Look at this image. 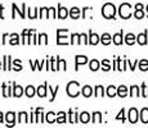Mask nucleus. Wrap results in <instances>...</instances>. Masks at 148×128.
<instances>
[{
    "label": "nucleus",
    "instance_id": "obj_1",
    "mask_svg": "<svg viewBox=\"0 0 148 128\" xmlns=\"http://www.w3.org/2000/svg\"><path fill=\"white\" fill-rule=\"evenodd\" d=\"M80 93V85L79 82L72 81L67 85V95L71 96V98H76V96Z\"/></svg>",
    "mask_w": 148,
    "mask_h": 128
},
{
    "label": "nucleus",
    "instance_id": "obj_2",
    "mask_svg": "<svg viewBox=\"0 0 148 128\" xmlns=\"http://www.w3.org/2000/svg\"><path fill=\"white\" fill-rule=\"evenodd\" d=\"M115 13H116V8H115V5L111 4V3L104 4L103 8H102V14H103V17L107 19L113 18V17H115Z\"/></svg>",
    "mask_w": 148,
    "mask_h": 128
},
{
    "label": "nucleus",
    "instance_id": "obj_3",
    "mask_svg": "<svg viewBox=\"0 0 148 128\" xmlns=\"http://www.w3.org/2000/svg\"><path fill=\"white\" fill-rule=\"evenodd\" d=\"M119 13H120L121 18H124V19L130 18V16H132V7H130V4H127V3L121 4L120 9H119Z\"/></svg>",
    "mask_w": 148,
    "mask_h": 128
},
{
    "label": "nucleus",
    "instance_id": "obj_4",
    "mask_svg": "<svg viewBox=\"0 0 148 128\" xmlns=\"http://www.w3.org/2000/svg\"><path fill=\"white\" fill-rule=\"evenodd\" d=\"M67 30H58L57 31V44L58 45H67L68 39H67Z\"/></svg>",
    "mask_w": 148,
    "mask_h": 128
},
{
    "label": "nucleus",
    "instance_id": "obj_5",
    "mask_svg": "<svg viewBox=\"0 0 148 128\" xmlns=\"http://www.w3.org/2000/svg\"><path fill=\"white\" fill-rule=\"evenodd\" d=\"M129 121L130 123H136V121H138V112H136V109H130L129 112Z\"/></svg>",
    "mask_w": 148,
    "mask_h": 128
},
{
    "label": "nucleus",
    "instance_id": "obj_6",
    "mask_svg": "<svg viewBox=\"0 0 148 128\" xmlns=\"http://www.w3.org/2000/svg\"><path fill=\"white\" fill-rule=\"evenodd\" d=\"M12 7H13V16H12V18H16V12L19 13L21 18H25V12H23V10L26 9V4H22V10H18V9H17V5H16V4H13Z\"/></svg>",
    "mask_w": 148,
    "mask_h": 128
},
{
    "label": "nucleus",
    "instance_id": "obj_7",
    "mask_svg": "<svg viewBox=\"0 0 148 128\" xmlns=\"http://www.w3.org/2000/svg\"><path fill=\"white\" fill-rule=\"evenodd\" d=\"M14 118H16V114H14L13 112L7 113V115H5V121H7V126H13V124H14Z\"/></svg>",
    "mask_w": 148,
    "mask_h": 128
},
{
    "label": "nucleus",
    "instance_id": "obj_8",
    "mask_svg": "<svg viewBox=\"0 0 148 128\" xmlns=\"http://www.w3.org/2000/svg\"><path fill=\"white\" fill-rule=\"evenodd\" d=\"M70 16H71V18H72V19L80 18V9H79V8H76V7L71 8V9H70Z\"/></svg>",
    "mask_w": 148,
    "mask_h": 128
},
{
    "label": "nucleus",
    "instance_id": "obj_9",
    "mask_svg": "<svg viewBox=\"0 0 148 128\" xmlns=\"http://www.w3.org/2000/svg\"><path fill=\"white\" fill-rule=\"evenodd\" d=\"M67 14H68V10L66 9V8H63V7H61V5H59V7H58V14H57V16H58V18L64 19L67 17Z\"/></svg>",
    "mask_w": 148,
    "mask_h": 128
},
{
    "label": "nucleus",
    "instance_id": "obj_10",
    "mask_svg": "<svg viewBox=\"0 0 148 128\" xmlns=\"http://www.w3.org/2000/svg\"><path fill=\"white\" fill-rule=\"evenodd\" d=\"M47 87H48V83H44L42 86H39L36 93H38L40 98H45V95H47Z\"/></svg>",
    "mask_w": 148,
    "mask_h": 128
},
{
    "label": "nucleus",
    "instance_id": "obj_11",
    "mask_svg": "<svg viewBox=\"0 0 148 128\" xmlns=\"http://www.w3.org/2000/svg\"><path fill=\"white\" fill-rule=\"evenodd\" d=\"M75 60H76V70H77L79 64H85L88 62V58L86 56H84V55H76Z\"/></svg>",
    "mask_w": 148,
    "mask_h": 128
},
{
    "label": "nucleus",
    "instance_id": "obj_12",
    "mask_svg": "<svg viewBox=\"0 0 148 128\" xmlns=\"http://www.w3.org/2000/svg\"><path fill=\"white\" fill-rule=\"evenodd\" d=\"M98 42H99V36L97 35V33L90 32V33H89V44H92V45H97Z\"/></svg>",
    "mask_w": 148,
    "mask_h": 128
},
{
    "label": "nucleus",
    "instance_id": "obj_13",
    "mask_svg": "<svg viewBox=\"0 0 148 128\" xmlns=\"http://www.w3.org/2000/svg\"><path fill=\"white\" fill-rule=\"evenodd\" d=\"M79 121H80L81 123H88V122L90 121V115H89V113H86V112L81 113V114L79 115Z\"/></svg>",
    "mask_w": 148,
    "mask_h": 128
},
{
    "label": "nucleus",
    "instance_id": "obj_14",
    "mask_svg": "<svg viewBox=\"0 0 148 128\" xmlns=\"http://www.w3.org/2000/svg\"><path fill=\"white\" fill-rule=\"evenodd\" d=\"M140 121L143 122V123H148V109H147V108L142 109V112H140Z\"/></svg>",
    "mask_w": 148,
    "mask_h": 128
},
{
    "label": "nucleus",
    "instance_id": "obj_15",
    "mask_svg": "<svg viewBox=\"0 0 148 128\" xmlns=\"http://www.w3.org/2000/svg\"><path fill=\"white\" fill-rule=\"evenodd\" d=\"M93 93V89L90 86H84L82 87V95L85 96V98H90Z\"/></svg>",
    "mask_w": 148,
    "mask_h": 128
},
{
    "label": "nucleus",
    "instance_id": "obj_16",
    "mask_svg": "<svg viewBox=\"0 0 148 128\" xmlns=\"http://www.w3.org/2000/svg\"><path fill=\"white\" fill-rule=\"evenodd\" d=\"M22 93H23V90H22V87H21V86H17V85H14L13 96H16V98H21Z\"/></svg>",
    "mask_w": 148,
    "mask_h": 128
},
{
    "label": "nucleus",
    "instance_id": "obj_17",
    "mask_svg": "<svg viewBox=\"0 0 148 128\" xmlns=\"http://www.w3.org/2000/svg\"><path fill=\"white\" fill-rule=\"evenodd\" d=\"M113 42H115L116 45H121L122 44V31L119 33H116L115 36H113Z\"/></svg>",
    "mask_w": 148,
    "mask_h": 128
},
{
    "label": "nucleus",
    "instance_id": "obj_18",
    "mask_svg": "<svg viewBox=\"0 0 148 128\" xmlns=\"http://www.w3.org/2000/svg\"><path fill=\"white\" fill-rule=\"evenodd\" d=\"M117 95L121 96V98H125V96L127 95V89L125 86H120L117 89Z\"/></svg>",
    "mask_w": 148,
    "mask_h": 128
},
{
    "label": "nucleus",
    "instance_id": "obj_19",
    "mask_svg": "<svg viewBox=\"0 0 148 128\" xmlns=\"http://www.w3.org/2000/svg\"><path fill=\"white\" fill-rule=\"evenodd\" d=\"M107 95L110 96V98H113L115 95H117V89H116V87H113V86H110L107 89Z\"/></svg>",
    "mask_w": 148,
    "mask_h": 128
},
{
    "label": "nucleus",
    "instance_id": "obj_20",
    "mask_svg": "<svg viewBox=\"0 0 148 128\" xmlns=\"http://www.w3.org/2000/svg\"><path fill=\"white\" fill-rule=\"evenodd\" d=\"M125 41H126L127 45H133L135 42V36L133 35V33H127L126 35V39H125Z\"/></svg>",
    "mask_w": 148,
    "mask_h": 128
},
{
    "label": "nucleus",
    "instance_id": "obj_21",
    "mask_svg": "<svg viewBox=\"0 0 148 128\" xmlns=\"http://www.w3.org/2000/svg\"><path fill=\"white\" fill-rule=\"evenodd\" d=\"M136 40H138V42H139L140 45H146V44H147V35H146V32H144V33H140V35L138 36V39H136Z\"/></svg>",
    "mask_w": 148,
    "mask_h": 128
},
{
    "label": "nucleus",
    "instance_id": "obj_22",
    "mask_svg": "<svg viewBox=\"0 0 148 128\" xmlns=\"http://www.w3.org/2000/svg\"><path fill=\"white\" fill-rule=\"evenodd\" d=\"M101 121H102V114L99 112H95L93 114V123L98 124V123H101Z\"/></svg>",
    "mask_w": 148,
    "mask_h": 128
},
{
    "label": "nucleus",
    "instance_id": "obj_23",
    "mask_svg": "<svg viewBox=\"0 0 148 128\" xmlns=\"http://www.w3.org/2000/svg\"><path fill=\"white\" fill-rule=\"evenodd\" d=\"M57 123H66V114L63 112H59L57 116Z\"/></svg>",
    "mask_w": 148,
    "mask_h": 128
},
{
    "label": "nucleus",
    "instance_id": "obj_24",
    "mask_svg": "<svg viewBox=\"0 0 148 128\" xmlns=\"http://www.w3.org/2000/svg\"><path fill=\"white\" fill-rule=\"evenodd\" d=\"M10 69V55H5L4 56V70H9Z\"/></svg>",
    "mask_w": 148,
    "mask_h": 128
},
{
    "label": "nucleus",
    "instance_id": "obj_25",
    "mask_svg": "<svg viewBox=\"0 0 148 128\" xmlns=\"http://www.w3.org/2000/svg\"><path fill=\"white\" fill-rule=\"evenodd\" d=\"M101 41H102V44L103 45H108L111 42V36L108 35V33H103V35H102Z\"/></svg>",
    "mask_w": 148,
    "mask_h": 128
},
{
    "label": "nucleus",
    "instance_id": "obj_26",
    "mask_svg": "<svg viewBox=\"0 0 148 128\" xmlns=\"http://www.w3.org/2000/svg\"><path fill=\"white\" fill-rule=\"evenodd\" d=\"M25 93H26L27 98H32V96L35 95V89H34L32 86H27L26 91H25Z\"/></svg>",
    "mask_w": 148,
    "mask_h": 128
},
{
    "label": "nucleus",
    "instance_id": "obj_27",
    "mask_svg": "<svg viewBox=\"0 0 148 128\" xmlns=\"http://www.w3.org/2000/svg\"><path fill=\"white\" fill-rule=\"evenodd\" d=\"M10 41H9V44L10 45H18L19 44V39H18V35L17 33H13V35H10Z\"/></svg>",
    "mask_w": 148,
    "mask_h": 128
},
{
    "label": "nucleus",
    "instance_id": "obj_28",
    "mask_svg": "<svg viewBox=\"0 0 148 128\" xmlns=\"http://www.w3.org/2000/svg\"><path fill=\"white\" fill-rule=\"evenodd\" d=\"M18 122H19V123H27V113H25V112L19 113Z\"/></svg>",
    "mask_w": 148,
    "mask_h": 128
},
{
    "label": "nucleus",
    "instance_id": "obj_29",
    "mask_svg": "<svg viewBox=\"0 0 148 128\" xmlns=\"http://www.w3.org/2000/svg\"><path fill=\"white\" fill-rule=\"evenodd\" d=\"M81 37H80V35H79V33H73L72 36H71V44H80V41H79V40H80Z\"/></svg>",
    "mask_w": 148,
    "mask_h": 128
},
{
    "label": "nucleus",
    "instance_id": "obj_30",
    "mask_svg": "<svg viewBox=\"0 0 148 128\" xmlns=\"http://www.w3.org/2000/svg\"><path fill=\"white\" fill-rule=\"evenodd\" d=\"M45 119H47L48 123H54V122H56V116H54V113L49 112V113L47 114V116H45Z\"/></svg>",
    "mask_w": 148,
    "mask_h": 128
},
{
    "label": "nucleus",
    "instance_id": "obj_31",
    "mask_svg": "<svg viewBox=\"0 0 148 128\" xmlns=\"http://www.w3.org/2000/svg\"><path fill=\"white\" fill-rule=\"evenodd\" d=\"M39 44H42V45L48 44V36L45 33H40L39 35Z\"/></svg>",
    "mask_w": 148,
    "mask_h": 128
},
{
    "label": "nucleus",
    "instance_id": "obj_32",
    "mask_svg": "<svg viewBox=\"0 0 148 128\" xmlns=\"http://www.w3.org/2000/svg\"><path fill=\"white\" fill-rule=\"evenodd\" d=\"M98 68H99V62L95 60V59H93V60L90 62V69L94 72V70H98Z\"/></svg>",
    "mask_w": 148,
    "mask_h": 128
},
{
    "label": "nucleus",
    "instance_id": "obj_33",
    "mask_svg": "<svg viewBox=\"0 0 148 128\" xmlns=\"http://www.w3.org/2000/svg\"><path fill=\"white\" fill-rule=\"evenodd\" d=\"M3 95H4L5 98H8V96H10V95H12V93H10L9 87L7 86V83H3Z\"/></svg>",
    "mask_w": 148,
    "mask_h": 128
},
{
    "label": "nucleus",
    "instance_id": "obj_34",
    "mask_svg": "<svg viewBox=\"0 0 148 128\" xmlns=\"http://www.w3.org/2000/svg\"><path fill=\"white\" fill-rule=\"evenodd\" d=\"M139 68H140V70H147L148 69V60L143 59V60L139 62Z\"/></svg>",
    "mask_w": 148,
    "mask_h": 128
},
{
    "label": "nucleus",
    "instance_id": "obj_35",
    "mask_svg": "<svg viewBox=\"0 0 148 128\" xmlns=\"http://www.w3.org/2000/svg\"><path fill=\"white\" fill-rule=\"evenodd\" d=\"M70 115H71V119H70V122L71 123H77V121H79V118H77V113H72L70 110Z\"/></svg>",
    "mask_w": 148,
    "mask_h": 128
},
{
    "label": "nucleus",
    "instance_id": "obj_36",
    "mask_svg": "<svg viewBox=\"0 0 148 128\" xmlns=\"http://www.w3.org/2000/svg\"><path fill=\"white\" fill-rule=\"evenodd\" d=\"M39 17H40V18H49V17H48V8H41Z\"/></svg>",
    "mask_w": 148,
    "mask_h": 128
},
{
    "label": "nucleus",
    "instance_id": "obj_37",
    "mask_svg": "<svg viewBox=\"0 0 148 128\" xmlns=\"http://www.w3.org/2000/svg\"><path fill=\"white\" fill-rule=\"evenodd\" d=\"M59 91V86H57L54 90H52V87L49 86V92L52 93V99H50V101H54V98H56V93Z\"/></svg>",
    "mask_w": 148,
    "mask_h": 128
},
{
    "label": "nucleus",
    "instance_id": "obj_38",
    "mask_svg": "<svg viewBox=\"0 0 148 128\" xmlns=\"http://www.w3.org/2000/svg\"><path fill=\"white\" fill-rule=\"evenodd\" d=\"M102 69L103 70H110L111 69V65H110V60H107V59H104L103 62H102Z\"/></svg>",
    "mask_w": 148,
    "mask_h": 128
},
{
    "label": "nucleus",
    "instance_id": "obj_39",
    "mask_svg": "<svg viewBox=\"0 0 148 128\" xmlns=\"http://www.w3.org/2000/svg\"><path fill=\"white\" fill-rule=\"evenodd\" d=\"M13 64L16 65V68H14V70H16V72H18V70H21V69H22V65H21V60H19V59H16V60L13 62Z\"/></svg>",
    "mask_w": 148,
    "mask_h": 128
},
{
    "label": "nucleus",
    "instance_id": "obj_40",
    "mask_svg": "<svg viewBox=\"0 0 148 128\" xmlns=\"http://www.w3.org/2000/svg\"><path fill=\"white\" fill-rule=\"evenodd\" d=\"M134 16H135V18H138V19L143 18V17H144L143 9H136V10H135V13H134Z\"/></svg>",
    "mask_w": 148,
    "mask_h": 128
},
{
    "label": "nucleus",
    "instance_id": "obj_41",
    "mask_svg": "<svg viewBox=\"0 0 148 128\" xmlns=\"http://www.w3.org/2000/svg\"><path fill=\"white\" fill-rule=\"evenodd\" d=\"M95 96H97V98L103 96V87H102V86H97L95 87Z\"/></svg>",
    "mask_w": 148,
    "mask_h": 128
},
{
    "label": "nucleus",
    "instance_id": "obj_42",
    "mask_svg": "<svg viewBox=\"0 0 148 128\" xmlns=\"http://www.w3.org/2000/svg\"><path fill=\"white\" fill-rule=\"evenodd\" d=\"M130 95L132 96H139V89L136 86H133L130 89Z\"/></svg>",
    "mask_w": 148,
    "mask_h": 128
},
{
    "label": "nucleus",
    "instance_id": "obj_43",
    "mask_svg": "<svg viewBox=\"0 0 148 128\" xmlns=\"http://www.w3.org/2000/svg\"><path fill=\"white\" fill-rule=\"evenodd\" d=\"M52 17V18H57V14H56V9H54V8H49V9H48V17Z\"/></svg>",
    "mask_w": 148,
    "mask_h": 128
},
{
    "label": "nucleus",
    "instance_id": "obj_44",
    "mask_svg": "<svg viewBox=\"0 0 148 128\" xmlns=\"http://www.w3.org/2000/svg\"><path fill=\"white\" fill-rule=\"evenodd\" d=\"M142 95L144 96V98H148V89L146 87V85H142Z\"/></svg>",
    "mask_w": 148,
    "mask_h": 128
},
{
    "label": "nucleus",
    "instance_id": "obj_45",
    "mask_svg": "<svg viewBox=\"0 0 148 128\" xmlns=\"http://www.w3.org/2000/svg\"><path fill=\"white\" fill-rule=\"evenodd\" d=\"M36 35H35V32H31V35H30V44H36Z\"/></svg>",
    "mask_w": 148,
    "mask_h": 128
},
{
    "label": "nucleus",
    "instance_id": "obj_46",
    "mask_svg": "<svg viewBox=\"0 0 148 128\" xmlns=\"http://www.w3.org/2000/svg\"><path fill=\"white\" fill-rule=\"evenodd\" d=\"M36 10L38 9H28V12H30V18L31 19H34V18H36Z\"/></svg>",
    "mask_w": 148,
    "mask_h": 128
},
{
    "label": "nucleus",
    "instance_id": "obj_47",
    "mask_svg": "<svg viewBox=\"0 0 148 128\" xmlns=\"http://www.w3.org/2000/svg\"><path fill=\"white\" fill-rule=\"evenodd\" d=\"M90 10H92V8L85 7L84 9H82V18H86V14H88V12H90Z\"/></svg>",
    "mask_w": 148,
    "mask_h": 128
},
{
    "label": "nucleus",
    "instance_id": "obj_48",
    "mask_svg": "<svg viewBox=\"0 0 148 128\" xmlns=\"http://www.w3.org/2000/svg\"><path fill=\"white\" fill-rule=\"evenodd\" d=\"M124 113H125V110L124 109H121V112H120V114H119L117 116H116V119H121V121H125V116H124Z\"/></svg>",
    "mask_w": 148,
    "mask_h": 128
},
{
    "label": "nucleus",
    "instance_id": "obj_49",
    "mask_svg": "<svg viewBox=\"0 0 148 128\" xmlns=\"http://www.w3.org/2000/svg\"><path fill=\"white\" fill-rule=\"evenodd\" d=\"M80 37H81V40H82V42H84V44H89V41H88L86 35H84V33H81V35H80Z\"/></svg>",
    "mask_w": 148,
    "mask_h": 128
},
{
    "label": "nucleus",
    "instance_id": "obj_50",
    "mask_svg": "<svg viewBox=\"0 0 148 128\" xmlns=\"http://www.w3.org/2000/svg\"><path fill=\"white\" fill-rule=\"evenodd\" d=\"M3 10H4V7L3 5H0V18H4V16H3Z\"/></svg>",
    "mask_w": 148,
    "mask_h": 128
},
{
    "label": "nucleus",
    "instance_id": "obj_51",
    "mask_svg": "<svg viewBox=\"0 0 148 128\" xmlns=\"http://www.w3.org/2000/svg\"><path fill=\"white\" fill-rule=\"evenodd\" d=\"M7 39H8V35L5 33V35L3 36V44H5V42H7Z\"/></svg>",
    "mask_w": 148,
    "mask_h": 128
},
{
    "label": "nucleus",
    "instance_id": "obj_52",
    "mask_svg": "<svg viewBox=\"0 0 148 128\" xmlns=\"http://www.w3.org/2000/svg\"><path fill=\"white\" fill-rule=\"evenodd\" d=\"M135 9H143V5H142V4H136L135 5Z\"/></svg>",
    "mask_w": 148,
    "mask_h": 128
},
{
    "label": "nucleus",
    "instance_id": "obj_53",
    "mask_svg": "<svg viewBox=\"0 0 148 128\" xmlns=\"http://www.w3.org/2000/svg\"><path fill=\"white\" fill-rule=\"evenodd\" d=\"M0 123H3V113H0Z\"/></svg>",
    "mask_w": 148,
    "mask_h": 128
},
{
    "label": "nucleus",
    "instance_id": "obj_54",
    "mask_svg": "<svg viewBox=\"0 0 148 128\" xmlns=\"http://www.w3.org/2000/svg\"><path fill=\"white\" fill-rule=\"evenodd\" d=\"M0 68H1V62H0Z\"/></svg>",
    "mask_w": 148,
    "mask_h": 128
},
{
    "label": "nucleus",
    "instance_id": "obj_55",
    "mask_svg": "<svg viewBox=\"0 0 148 128\" xmlns=\"http://www.w3.org/2000/svg\"><path fill=\"white\" fill-rule=\"evenodd\" d=\"M147 12H148V5H147Z\"/></svg>",
    "mask_w": 148,
    "mask_h": 128
}]
</instances>
